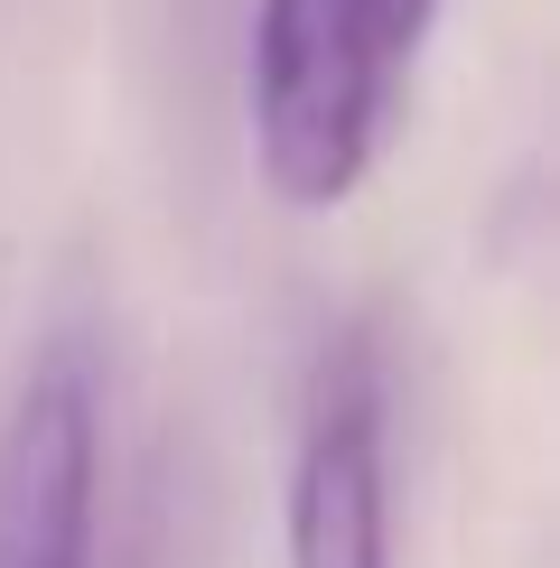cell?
Masks as SVG:
<instances>
[{
	"mask_svg": "<svg viewBox=\"0 0 560 568\" xmlns=\"http://www.w3.org/2000/svg\"><path fill=\"white\" fill-rule=\"evenodd\" d=\"M103 419L76 345H47L0 400V568H93Z\"/></svg>",
	"mask_w": 560,
	"mask_h": 568,
	"instance_id": "obj_3",
	"label": "cell"
},
{
	"mask_svg": "<svg viewBox=\"0 0 560 568\" xmlns=\"http://www.w3.org/2000/svg\"><path fill=\"white\" fill-rule=\"evenodd\" d=\"M383 38L364 0H252L243 47V131L252 178L290 215H337L373 178L383 140Z\"/></svg>",
	"mask_w": 560,
	"mask_h": 568,
	"instance_id": "obj_1",
	"label": "cell"
},
{
	"mask_svg": "<svg viewBox=\"0 0 560 568\" xmlns=\"http://www.w3.org/2000/svg\"><path fill=\"white\" fill-rule=\"evenodd\" d=\"M364 19H373V38H383V57H411V47L439 29V0H364Z\"/></svg>",
	"mask_w": 560,
	"mask_h": 568,
	"instance_id": "obj_4",
	"label": "cell"
},
{
	"mask_svg": "<svg viewBox=\"0 0 560 568\" xmlns=\"http://www.w3.org/2000/svg\"><path fill=\"white\" fill-rule=\"evenodd\" d=\"M280 559L290 568H392V485H383V364L346 336L318 364L299 419L290 494H280Z\"/></svg>",
	"mask_w": 560,
	"mask_h": 568,
	"instance_id": "obj_2",
	"label": "cell"
}]
</instances>
